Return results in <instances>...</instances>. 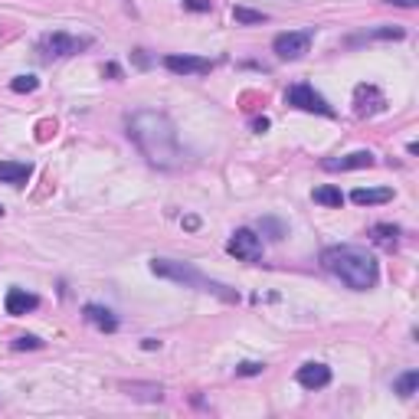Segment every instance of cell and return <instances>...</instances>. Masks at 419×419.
<instances>
[{
	"label": "cell",
	"instance_id": "obj_19",
	"mask_svg": "<svg viewBox=\"0 0 419 419\" xmlns=\"http://www.w3.org/2000/svg\"><path fill=\"white\" fill-rule=\"evenodd\" d=\"M233 20L243 23V26H252V23H266V20H269V13L249 10V7H233Z\"/></svg>",
	"mask_w": 419,
	"mask_h": 419
},
{
	"label": "cell",
	"instance_id": "obj_30",
	"mask_svg": "<svg viewBox=\"0 0 419 419\" xmlns=\"http://www.w3.org/2000/svg\"><path fill=\"white\" fill-rule=\"evenodd\" d=\"M141 347H144V351H158V347H161V341H158V337H144V341H141Z\"/></svg>",
	"mask_w": 419,
	"mask_h": 419
},
{
	"label": "cell",
	"instance_id": "obj_26",
	"mask_svg": "<svg viewBox=\"0 0 419 419\" xmlns=\"http://www.w3.org/2000/svg\"><path fill=\"white\" fill-rule=\"evenodd\" d=\"M49 131H56V121H40V135H36V138L46 141L49 138Z\"/></svg>",
	"mask_w": 419,
	"mask_h": 419
},
{
	"label": "cell",
	"instance_id": "obj_5",
	"mask_svg": "<svg viewBox=\"0 0 419 419\" xmlns=\"http://www.w3.org/2000/svg\"><path fill=\"white\" fill-rule=\"evenodd\" d=\"M312 40H314V30H291V33H279L275 40H272V49L279 59L285 63H295L301 56L312 49Z\"/></svg>",
	"mask_w": 419,
	"mask_h": 419
},
{
	"label": "cell",
	"instance_id": "obj_13",
	"mask_svg": "<svg viewBox=\"0 0 419 419\" xmlns=\"http://www.w3.org/2000/svg\"><path fill=\"white\" fill-rule=\"evenodd\" d=\"M30 177H33V164H26V161H0V183L23 187Z\"/></svg>",
	"mask_w": 419,
	"mask_h": 419
},
{
	"label": "cell",
	"instance_id": "obj_8",
	"mask_svg": "<svg viewBox=\"0 0 419 419\" xmlns=\"http://www.w3.org/2000/svg\"><path fill=\"white\" fill-rule=\"evenodd\" d=\"M164 66H167L174 75H206L213 69V63L204 59V56H177V53L164 56Z\"/></svg>",
	"mask_w": 419,
	"mask_h": 419
},
{
	"label": "cell",
	"instance_id": "obj_27",
	"mask_svg": "<svg viewBox=\"0 0 419 419\" xmlns=\"http://www.w3.org/2000/svg\"><path fill=\"white\" fill-rule=\"evenodd\" d=\"M252 131H259V135L269 131V119H266V115H262V119H252Z\"/></svg>",
	"mask_w": 419,
	"mask_h": 419
},
{
	"label": "cell",
	"instance_id": "obj_16",
	"mask_svg": "<svg viewBox=\"0 0 419 419\" xmlns=\"http://www.w3.org/2000/svg\"><path fill=\"white\" fill-rule=\"evenodd\" d=\"M416 387H419V370H406V374H399L397 380H393V393H399L403 399L413 397Z\"/></svg>",
	"mask_w": 419,
	"mask_h": 419
},
{
	"label": "cell",
	"instance_id": "obj_12",
	"mask_svg": "<svg viewBox=\"0 0 419 419\" xmlns=\"http://www.w3.org/2000/svg\"><path fill=\"white\" fill-rule=\"evenodd\" d=\"M36 305H40V298H36L33 291H26V289H10V291H7V298H3V308H7V314H13V318L33 312Z\"/></svg>",
	"mask_w": 419,
	"mask_h": 419
},
{
	"label": "cell",
	"instance_id": "obj_28",
	"mask_svg": "<svg viewBox=\"0 0 419 419\" xmlns=\"http://www.w3.org/2000/svg\"><path fill=\"white\" fill-rule=\"evenodd\" d=\"M183 229H190V233L200 229V216H183Z\"/></svg>",
	"mask_w": 419,
	"mask_h": 419
},
{
	"label": "cell",
	"instance_id": "obj_10",
	"mask_svg": "<svg viewBox=\"0 0 419 419\" xmlns=\"http://www.w3.org/2000/svg\"><path fill=\"white\" fill-rule=\"evenodd\" d=\"M324 171H364V167H374V154L370 151H351L344 158H328L321 161Z\"/></svg>",
	"mask_w": 419,
	"mask_h": 419
},
{
	"label": "cell",
	"instance_id": "obj_23",
	"mask_svg": "<svg viewBox=\"0 0 419 419\" xmlns=\"http://www.w3.org/2000/svg\"><path fill=\"white\" fill-rule=\"evenodd\" d=\"M43 341L40 337H33V334H20L17 341H13V351H40Z\"/></svg>",
	"mask_w": 419,
	"mask_h": 419
},
{
	"label": "cell",
	"instance_id": "obj_3",
	"mask_svg": "<svg viewBox=\"0 0 419 419\" xmlns=\"http://www.w3.org/2000/svg\"><path fill=\"white\" fill-rule=\"evenodd\" d=\"M151 272L158 275V279H171V282H181L187 289H197V291H213L220 295L223 301H239V291L226 289L220 282L206 279L200 269H194L190 262H177V259H151Z\"/></svg>",
	"mask_w": 419,
	"mask_h": 419
},
{
	"label": "cell",
	"instance_id": "obj_2",
	"mask_svg": "<svg viewBox=\"0 0 419 419\" xmlns=\"http://www.w3.org/2000/svg\"><path fill=\"white\" fill-rule=\"evenodd\" d=\"M321 262L334 279H341L347 289H354V291H370V289H376V282H380V266H376V259L360 246L324 249Z\"/></svg>",
	"mask_w": 419,
	"mask_h": 419
},
{
	"label": "cell",
	"instance_id": "obj_32",
	"mask_svg": "<svg viewBox=\"0 0 419 419\" xmlns=\"http://www.w3.org/2000/svg\"><path fill=\"white\" fill-rule=\"evenodd\" d=\"M135 59H138V66H141V69L148 66V56H144V49H135Z\"/></svg>",
	"mask_w": 419,
	"mask_h": 419
},
{
	"label": "cell",
	"instance_id": "obj_4",
	"mask_svg": "<svg viewBox=\"0 0 419 419\" xmlns=\"http://www.w3.org/2000/svg\"><path fill=\"white\" fill-rule=\"evenodd\" d=\"M89 46H92L89 36H73V33H66V30H53V33H46V36H40L36 49H40V56L49 63V59H66V56L82 53Z\"/></svg>",
	"mask_w": 419,
	"mask_h": 419
},
{
	"label": "cell",
	"instance_id": "obj_21",
	"mask_svg": "<svg viewBox=\"0 0 419 419\" xmlns=\"http://www.w3.org/2000/svg\"><path fill=\"white\" fill-rule=\"evenodd\" d=\"M10 89L13 92H36V89H40V79H36V75H17V79H13L10 82Z\"/></svg>",
	"mask_w": 419,
	"mask_h": 419
},
{
	"label": "cell",
	"instance_id": "obj_6",
	"mask_svg": "<svg viewBox=\"0 0 419 419\" xmlns=\"http://www.w3.org/2000/svg\"><path fill=\"white\" fill-rule=\"evenodd\" d=\"M285 102L295 108H301V112H314V115H324V119H334V108L328 105V98L318 96L308 82H298V86H291L289 92H285Z\"/></svg>",
	"mask_w": 419,
	"mask_h": 419
},
{
	"label": "cell",
	"instance_id": "obj_18",
	"mask_svg": "<svg viewBox=\"0 0 419 419\" xmlns=\"http://www.w3.org/2000/svg\"><path fill=\"white\" fill-rule=\"evenodd\" d=\"M314 204H321V206H341V204H344V194H341L334 183H324V187H318V190H314Z\"/></svg>",
	"mask_w": 419,
	"mask_h": 419
},
{
	"label": "cell",
	"instance_id": "obj_25",
	"mask_svg": "<svg viewBox=\"0 0 419 419\" xmlns=\"http://www.w3.org/2000/svg\"><path fill=\"white\" fill-rule=\"evenodd\" d=\"M187 10H197V13H206L210 10V0H183Z\"/></svg>",
	"mask_w": 419,
	"mask_h": 419
},
{
	"label": "cell",
	"instance_id": "obj_24",
	"mask_svg": "<svg viewBox=\"0 0 419 419\" xmlns=\"http://www.w3.org/2000/svg\"><path fill=\"white\" fill-rule=\"evenodd\" d=\"M266 370V364H259V360H243V364H236V376H256Z\"/></svg>",
	"mask_w": 419,
	"mask_h": 419
},
{
	"label": "cell",
	"instance_id": "obj_20",
	"mask_svg": "<svg viewBox=\"0 0 419 419\" xmlns=\"http://www.w3.org/2000/svg\"><path fill=\"white\" fill-rule=\"evenodd\" d=\"M403 36H406V30H403V26H380V30L364 33L360 40H403Z\"/></svg>",
	"mask_w": 419,
	"mask_h": 419
},
{
	"label": "cell",
	"instance_id": "obj_14",
	"mask_svg": "<svg viewBox=\"0 0 419 419\" xmlns=\"http://www.w3.org/2000/svg\"><path fill=\"white\" fill-rule=\"evenodd\" d=\"M82 314H86V321L92 324V328H98V331H119V318H115V312H108V308H102V305H86L82 308Z\"/></svg>",
	"mask_w": 419,
	"mask_h": 419
},
{
	"label": "cell",
	"instance_id": "obj_29",
	"mask_svg": "<svg viewBox=\"0 0 419 419\" xmlns=\"http://www.w3.org/2000/svg\"><path fill=\"white\" fill-rule=\"evenodd\" d=\"M383 3H393V7H406V10H413L419 0H383Z\"/></svg>",
	"mask_w": 419,
	"mask_h": 419
},
{
	"label": "cell",
	"instance_id": "obj_7",
	"mask_svg": "<svg viewBox=\"0 0 419 419\" xmlns=\"http://www.w3.org/2000/svg\"><path fill=\"white\" fill-rule=\"evenodd\" d=\"M226 252L243 259V262H256V259L262 256V239H259L252 229H236V233L229 236V243H226Z\"/></svg>",
	"mask_w": 419,
	"mask_h": 419
},
{
	"label": "cell",
	"instance_id": "obj_1",
	"mask_svg": "<svg viewBox=\"0 0 419 419\" xmlns=\"http://www.w3.org/2000/svg\"><path fill=\"white\" fill-rule=\"evenodd\" d=\"M128 138L138 144V151L148 158L154 167L171 171L181 167V138L174 121L161 112H135L128 119Z\"/></svg>",
	"mask_w": 419,
	"mask_h": 419
},
{
	"label": "cell",
	"instance_id": "obj_17",
	"mask_svg": "<svg viewBox=\"0 0 419 419\" xmlns=\"http://www.w3.org/2000/svg\"><path fill=\"white\" fill-rule=\"evenodd\" d=\"M370 236H374V243H380V246H397L399 226H393V223H376V226H370Z\"/></svg>",
	"mask_w": 419,
	"mask_h": 419
},
{
	"label": "cell",
	"instance_id": "obj_9",
	"mask_svg": "<svg viewBox=\"0 0 419 419\" xmlns=\"http://www.w3.org/2000/svg\"><path fill=\"white\" fill-rule=\"evenodd\" d=\"M354 112L357 115H360V119H364V115H376V112H383V108H387V98H383V92H380V89L376 86H357L354 89Z\"/></svg>",
	"mask_w": 419,
	"mask_h": 419
},
{
	"label": "cell",
	"instance_id": "obj_22",
	"mask_svg": "<svg viewBox=\"0 0 419 419\" xmlns=\"http://www.w3.org/2000/svg\"><path fill=\"white\" fill-rule=\"evenodd\" d=\"M262 229H266V233H269V239H282L285 236V233H289V229H285V223H279V220H272V216H262Z\"/></svg>",
	"mask_w": 419,
	"mask_h": 419
},
{
	"label": "cell",
	"instance_id": "obj_33",
	"mask_svg": "<svg viewBox=\"0 0 419 419\" xmlns=\"http://www.w3.org/2000/svg\"><path fill=\"white\" fill-rule=\"evenodd\" d=\"M0 216H3V206H0Z\"/></svg>",
	"mask_w": 419,
	"mask_h": 419
},
{
	"label": "cell",
	"instance_id": "obj_11",
	"mask_svg": "<svg viewBox=\"0 0 419 419\" xmlns=\"http://www.w3.org/2000/svg\"><path fill=\"white\" fill-rule=\"evenodd\" d=\"M298 383L305 390H321L331 383V367L328 364H318V360H308V364H301L298 367Z\"/></svg>",
	"mask_w": 419,
	"mask_h": 419
},
{
	"label": "cell",
	"instance_id": "obj_15",
	"mask_svg": "<svg viewBox=\"0 0 419 419\" xmlns=\"http://www.w3.org/2000/svg\"><path fill=\"white\" fill-rule=\"evenodd\" d=\"M357 206H374V204H390L393 200V190L390 187H357L351 194Z\"/></svg>",
	"mask_w": 419,
	"mask_h": 419
},
{
	"label": "cell",
	"instance_id": "obj_31",
	"mask_svg": "<svg viewBox=\"0 0 419 419\" xmlns=\"http://www.w3.org/2000/svg\"><path fill=\"white\" fill-rule=\"evenodd\" d=\"M105 73L112 75V79H119V75H121V69H119V66H115V63H108V66H105Z\"/></svg>",
	"mask_w": 419,
	"mask_h": 419
}]
</instances>
